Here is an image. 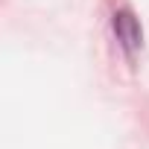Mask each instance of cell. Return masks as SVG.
I'll use <instances>...</instances> for the list:
<instances>
[{
  "label": "cell",
  "instance_id": "6da1fadb",
  "mask_svg": "<svg viewBox=\"0 0 149 149\" xmlns=\"http://www.w3.org/2000/svg\"><path fill=\"white\" fill-rule=\"evenodd\" d=\"M114 29L120 32V38H123L126 47H134L140 41V29H137V24H134L132 15H114Z\"/></svg>",
  "mask_w": 149,
  "mask_h": 149
}]
</instances>
